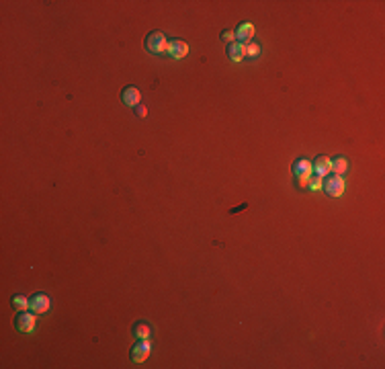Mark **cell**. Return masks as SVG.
<instances>
[{
    "label": "cell",
    "instance_id": "cell-14",
    "mask_svg": "<svg viewBox=\"0 0 385 369\" xmlns=\"http://www.w3.org/2000/svg\"><path fill=\"white\" fill-rule=\"evenodd\" d=\"M134 332H136V336H138V338H148L152 330H150V326H148L146 322H138V324H136V328H134Z\"/></svg>",
    "mask_w": 385,
    "mask_h": 369
},
{
    "label": "cell",
    "instance_id": "cell-9",
    "mask_svg": "<svg viewBox=\"0 0 385 369\" xmlns=\"http://www.w3.org/2000/svg\"><path fill=\"white\" fill-rule=\"evenodd\" d=\"M330 158L328 156H317L313 162H311V168H313V172L317 174V176H326V174H330Z\"/></svg>",
    "mask_w": 385,
    "mask_h": 369
},
{
    "label": "cell",
    "instance_id": "cell-1",
    "mask_svg": "<svg viewBox=\"0 0 385 369\" xmlns=\"http://www.w3.org/2000/svg\"><path fill=\"white\" fill-rule=\"evenodd\" d=\"M146 49H148L150 53H156V55L166 53V51H168V39H166V35L162 33V31H152V33L146 37Z\"/></svg>",
    "mask_w": 385,
    "mask_h": 369
},
{
    "label": "cell",
    "instance_id": "cell-15",
    "mask_svg": "<svg viewBox=\"0 0 385 369\" xmlns=\"http://www.w3.org/2000/svg\"><path fill=\"white\" fill-rule=\"evenodd\" d=\"M307 184H309V189H313V191H317V189H322V176H309L307 178Z\"/></svg>",
    "mask_w": 385,
    "mask_h": 369
},
{
    "label": "cell",
    "instance_id": "cell-2",
    "mask_svg": "<svg viewBox=\"0 0 385 369\" xmlns=\"http://www.w3.org/2000/svg\"><path fill=\"white\" fill-rule=\"evenodd\" d=\"M322 187L330 197H340L344 193V180L340 174H326L322 178Z\"/></svg>",
    "mask_w": 385,
    "mask_h": 369
},
{
    "label": "cell",
    "instance_id": "cell-12",
    "mask_svg": "<svg viewBox=\"0 0 385 369\" xmlns=\"http://www.w3.org/2000/svg\"><path fill=\"white\" fill-rule=\"evenodd\" d=\"M348 170V160L344 158V156H338V158H334L332 162H330V172H334V174H344Z\"/></svg>",
    "mask_w": 385,
    "mask_h": 369
},
{
    "label": "cell",
    "instance_id": "cell-17",
    "mask_svg": "<svg viewBox=\"0 0 385 369\" xmlns=\"http://www.w3.org/2000/svg\"><path fill=\"white\" fill-rule=\"evenodd\" d=\"M234 39H236V33H234V31H223V33H221V41L223 43H234Z\"/></svg>",
    "mask_w": 385,
    "mask_h": 369
},
{
    "label": "cell",
    "instance_id": "cell-3",
    "mask_svg": "<svg viewBox=\"0 0 385 369\" xmlns=\"http://www.w3.org/2000/svg\"><path fill=\"white\" fill-rule=\"evenodd\" d=\"M293 174L299 178V182H301V187H307V178L311 176V172H313V168H311V162L307 160V158H297L295 162H293Z\"/></svg>",
    "mask_w": 385,
    "mask_h": 369
},
{
    "label": "cell",
    "instance_id": "cell-4",
    "mask_svg": "<svg viewBox=\"0 0 385 369\" xmlns=\"http://www.w3.org/2000/svg\"><path fill=\"white\" fill-rule=\"evenodd\" d=\"M15 328L23 334H29L31 330L35 328V312H21L17 318H15Z\"/></svg>",
    "mask_w": 385,
    "mask_h": 369
},
{
    "label": "cell",
    "instance_id": "cell-7",
    "mask_svg": "<svg viewBox=\"0 0 385 369\" xmlns=\"http://www.w3.org/2000/svg\"><path fill=\"white\" fill-rule=\"evenodd\" d=\"M140 99H142V92H140L136 86H127V88H123V92H121V101H123L125 105H130V107H138V105H140Z\"/></svg>",
    "mask_w": 385,
    "mask_h": 369
},
{
    "label": "cell",
    "instance_id": "cell-11",
    "mask_svg": "<svg viewBox=\"0 0 385 369\" xmlns=\"http://www.w3.org/2000/svg\"><path fill=\"white\" fill-rule=\"evenodd\" d=\"M228 57H230L232 61H242V59L246 57V45H244V43H238V41L230 43V45H228Z\"/></svg>",
    "mask_w": 385,
    "mask_h": 369
},
{
    "label": "cell",
    "instance_id": "cell-16",
    "mask_svg": "<svg viewBox=\"0 0 385 369\" xmlns=\"http://www.w3.org/2000/svg\"><path fill=\"white\" fill-rule=\"evenodd\" d=\"M259 53H261V45H256V43H248V45H246V55L259 57Z\"/></svg>",
    "mask_w": 385,
    "mask_h": 369
},
{
    "label": "cell",
    "instance_id": "cell-13",
    "mask_svg": "<svg viewBox=\"0 0 385 369\" xmlns=\"http://www.w3.org/2000/svg\"><path fill=\"white\" fill-rule=\"evenodd\" d=\"M11 303H13L15 310H19V312H25L27 307H29V299H27L25 295H13Z\"/></svg>",
    "mask_w": 385,
    "mask_h": 369
},
{
    "label": "cell",
    "instance_id": "cell-5",
    "mask_svg": "<svg viewBox=\"0 0 385 369\" xmlns=\"http://www.w3.org/2000/svg\"><path fill=\"white\" fill-rule=\"evenodd\" d=\"M150 351H152L150 341H148V338H140V341L134 345V349H132V359L136 363H144L150 357Z\"/></svg>",
    "mask_w": 385,
    "mask_h": 369
},
{
    "label": "cell",
    "instance_id": "cell-6",
    "mask_svg": "<svg viewBox=\"0 0 385 369\" xmlns=\"http://www.w3.org/2000/svg\"><path fill=\"white\" fill-rule=\"evenodd\" d=\"M29 310L35 314H45L49 310V295L35 293L33 297H29Z\"/></svg>",
    "mask_w": 385,
    "mask_h": 369
},
{
    "label": "cell",
    "instance_id": "cell-8",
    "mask_svg": "<svg viewBox=\"0 0 385 369\" xmlns=\"http://www.w3.org/2000/svg\"><path fill=\"white\" fill-rule=\"evenodd\" d=\"M170 57H176V59H180V57H184L186 53H188V45L184 43V41H180V39H172V41H168V51H166Z\"/></svg>",
    "mask_w": 385,
    "mask_h": 369
},
{
    "label": "cell",
    "instance_id": "cell-10",
    "mask_svg": "<svg viewBox=\"0 0 385 369\" xmlns=\"http://www.w3.org/2000/svg\"><path fill=\"white\" fill-rule=\"evenodd\" d=\"M252 35H254V25L252 23H242L238 29H236V39H238V43H248L250 39H252Z\"/></svg>",
    "mask_w": 385,
    "mask_h": 369
},
{
    "label": "cell",
    "instance_id": "cell-18",
    "mask_svg": "<svg viewBox=\"0 0 385 369\" xmlns=\"http://www.w3.org/2000/svg\"><path fill=\"white\" fill-rule=\"evenodd\" d=\"M136 113H138V117H146V115H148V109H146L144 105H138V107H136Z\"/></svg>",
    "mask_w": 385,
    "mask_h": 369
}]
</instances>
